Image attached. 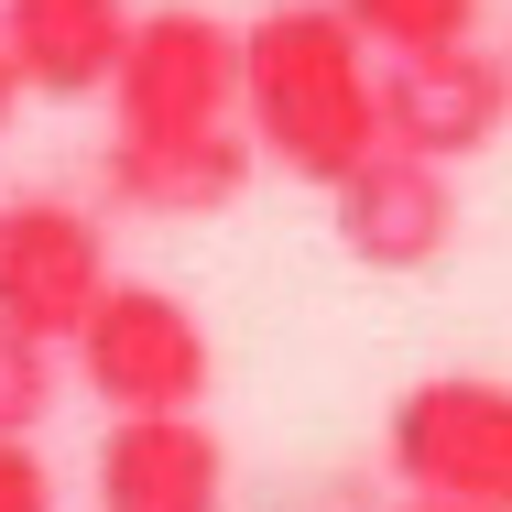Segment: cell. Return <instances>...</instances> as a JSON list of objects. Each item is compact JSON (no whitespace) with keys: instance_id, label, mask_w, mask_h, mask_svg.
Listing matches in <instances>:
<instances>
[{"instance_id":"cell-11","label":"cell","mask_w":512,"mask_h":512,"mask_svg":"<svg viewBox=\"0 0 512 512\" xmlns=\"http://www.w3.org/2000/svg\"><path fill=\"white\" fill-rule=\"evenodd\" d=\"M360 22V44L393 66V55H436V44H480V0H338Z\"/></svg>"},{"instance_id":"cell-15","label":"cell","mask_w":512,"mask_h":512,"mask_svg":"<svg viewBox=\"0 0 512 512\" xmlns=\"http://www.w3.org/2000/svg\"><path fill=\"white\" fill-rule=\"evenodd\" d=\"M393 512H458V502H425V491H404V502H393Z\"/></svg>"},{"instance_id":"cell-16","label":"cell","mask_w":512,"mask_h":512,"mask_svg":"<svg viewBox=\"0 0 512 512\" xmlns=\"http://www.w3.org/2000/svg\"><path fill=\"white\" fill-rule=\"evenodd\" d=\"M0 207H11V197H0Z\"/></svg>"},{"instance_id":"cell-12","label":"cell","mask_w":512,"mask_h":512,"mask_svg":"<svg viewBox=\"0 0 512 512\" xmlns=\"http://www.w3.org/2000/svg\"><path fill=\"white\" fill-rule=\"evenodd\" d=\"M44 414H55V349H33V338L0 327V447L33 436Z\"/></svg>"},{"instance_id":"cell-10","label":"cell","mask_w":512,"mask_h":512,"mask_svg":"<svg viewBox=\"0 0 512 512\" xmlns=\"http://www.w3.org/2000/svg\"><path fill=\"white\" fill-rule=\"evenodd\" d=\"M262 175L251 131H207V142H109L99 153V197L120 218H218L240 207V186Z\"/></svg>"},{"instance_id":"cell-5","label":"cell","mask_w":512,"mask_h":512,"mask_svg":"<svg viewBox=\"0 0 512 512\" xmlns=\"http://www.w3.org/2000/svg\"><path fill=\"white\" fill-rule=\"evenodd\" d=\"M109 229L99 207L77 197H11L0 207V327L11 338H33V349H77L88 338V316L109 306Z\"/></svg>"},{"instance_id":"cell-7","label":"cell","mask_w":512,"mask_h":512,"mask_svg":"<svg viewBox=\"0 0 512 512\" xmlns=\"http://www.w3.org/2000/svg\"><path fill=\"white\" fill-rule=\"evenodd\" d=\"M327 218H338V251H349L360 273H425V262L458 240V175L382 142V153L327 197Z\"/></svg>"},{"instance_id":"cell-8","label":"cell","mask_w":512,"mask_h":512,"mask_svg":"<svg viewBox=\"0 0 512 512\" xmlns=\"http://www.w3.org/2000/svg\"><path fill=\"white\" fill-rule=\"evenodd\" d=\"M99 512H218L229 502V447L207 414H120L88 469Z\"/></svg>"},{"instance_id":"cell-2","label":"cell","mask_w":512,"mask_h":512,"mask_svg":"<svg viewBox=\"0 0 512 512\" xmlns=\"http://www.w3.org/2000/svg\"><path fill=\"white\" fill-rule=\"evenodd\" d=\"M382 458L393 480L425 491V502H458V512H512V382L491 371H436L414 382L393 425H382Z\"/></svg>"},{"instance_id":"cell-4","label":"cell","mask_w":512,"mask_h":512,"mask_svg":"<svg viewBox=\"0 0 512 512\" xmlns=\"http://www.w3.org/2000/svg\"><path fill=\"white\" fill-rule=\"evenodd\" d=\"M77 382L109 414H207V382H218L207 316L164 284H109V306L77 338Z\"/></svg>"},{"instance_id":"cell-13","label":"cell","mask_w":512,"mask_h":512,"mask_svg":"<svg viewBox=\"0 0 512 512\" xmlns=\"http://www.w3.org/2000/svg\"><path fill=\"white\" fill-rule=\"evenodd\" d=\"M0 512H66V502H55V469H44V447H33V436H11V447H0Z\"/></svg>"},{"instance_id":"cell-9","label":"cell","mask_w":512,"mask_h":512,"mask_svg":"<svg viewBox=\"0 0 512 512\" xmlns=\"http://www.w3.org/2000/svg\"><path fill=\"white\" fill-rule=\"evenodd\" d=\"M142 11L131 0H0V55L22 66L33 99H99L120 88Z\"/></svg>"},{"instance_id":"cell-6","label":"cell","mask_w":512,"mask_h":512,"mask_svg":"<svg viewBox=\"0 0 512 512\" xmlns=\"http://www.w3.org/2000/svg\"><path fill=\"white\" fill-rule=\"evenodd\" d=\"M512 120V66L480 44H436V55H393L382 66V142L425 153V164H469L480 142H502Z\"/></svg>"},{"instance_id":"cell-1","label":"cell","mask_w":512,"mask_h":512,"mask_svg":"<svg viewBox=\"0 0 512 512\" xmlns=\"http://www.w3.org/2000/svg\"><path fill=\"white\" fill-rule=\"evenodd\" d=\"M240 131L295 186H349L382 153V66L338 0H273L240 33Z\"/></svg>"},{"instance_id":"cell-3","label":"cell","mask_w":512,"mask_h":512,"mask_svg":"<svg viewBox=\"0 0 512 512\" xmlns=\"http://www.w3.org/2000/svg\"><path fill=\"white\" fill-rule=\"evenodd\" d=\"M109 142H207L240 131V33L218 11H142L120 88H109Z\"/></svg>"},{"instance_id":"cell-14","label":"cell","mask_w":512,"mask_h":512,"mask_svg":"<svg viewBox=\"0 0 512 512\" xmlns=\"http://www.w3.org/2000/svg\"><path fill=\"white\" fill-rule=\"evenodd\" d=\"M11 109H22V66L0 55V131H11Z\"/></svg>"}]
</instances>
